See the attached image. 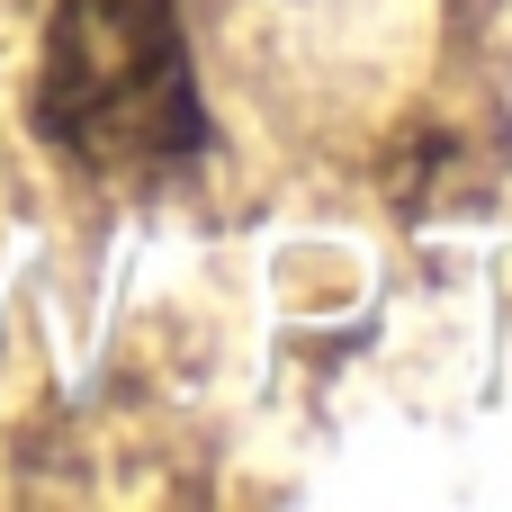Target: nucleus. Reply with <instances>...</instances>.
Here are the masks:
<instances>
[{
  "instance_id": "nucleus-1",
  "label": "nucleus",
  "mask_w": 512,
  "mask_h": 512,
  "mask_svg": "<svg viewBox=\"0 0 512 512\" xmlns=\"http://www.w3.org/2000/svg\"><path fill=\"white\" fill-rule=\"evenodd\" d=\"M36 126L63 162H81L99 180L180 171L207 135L180 9L171 0H54Z\"/></svg>"
}]
</instances>
